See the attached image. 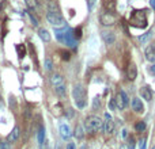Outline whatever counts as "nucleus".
<instances>
[{
	"mask_svg": "<svg viewBox=\"0 0 155 149\" xmlns=\"http://www.w3.org/2000/svg\"><path fill=\"white\" fill-rule=\"evenodd\" d=\"M63 44L69 46V48H76L78 46V39L74 37L72 34V30L71 29H65V33H64V38H63Z\"/></svg>",
	"mask_w": 155,
	"mask_h": 149,
	"instance_id": "nucleus-6",
	"label": "nucleus"
},
{
	"mask_svg": "<svg viewBox=\"0 0 155 149\" xmlns=\"http://www.w3.org/2000/svg\"><path fill=\"white\" fill-rule=\"evenodd\" d=\"M38 37L44 42H49V41H50V34H49V31H48V30H45V29H39L38 30Z\"/></svg>",
	"mask_w": 155,
	"mask_h": 149,
	"instance_id": "nucleus-19",
	"label": "nucleus"
},
{
	"mask_svg": "<svg viewBox=\"0 0 155 149\" xmlns=\"http://www.w3.org/2000/svg\"><path fill=\"white\" fill-rule=\"evenodd\" d=\"M87 6H88V11H91L93 7L95 6V0H87Z\"/></svg>",
	"mask_w": 155,
	"mask_h": 149,
	"instance_id": "nucleus-34",
	"label": "nucleus"
},
{
	"mask_svg": "<svg viewBox=\"0 0 155 149\" xmlns=\"http://www.w3.org/2000/svg\"><path fill=\"white\" fill-rule=\"evenodd\" d=\"M109 107H110V110H114V107H116V103H114V98L112 99V100H110Z\"/></svg>",
	"mask_w": 155,
	"mask_h": 149,
	"instance_id": "nucleus-37",
	"label": "nucleus"
},
{
	"mask_svg": "<svg viewBox=\"0 0 155 149\" xmlns=\"http://www.w3.org/2000/svg\"><path fill=\"white\" fill-rule=\"evenodd\" d=\"M139 149H145V138H142V140H140Z\"/></svg>",
	"mask_w": 155,
	"mask_h": 149,
	"instance_id": "nucleus-36",
	"label": "nucleus"
},
{
	"mask_svg": "<svg viewBox=\"0 0 155 149\" xmlns=\"http://www.w3.org/2000/svg\"><path fill=\"white\" fill-rule=\"evenodd\" d=\"M0 149H10V142L8 141H0Z\"/></svg>",
	"mask_w": 155,
	"mask_h": 149,
	"instance_id": "nucleus-33",
	"label": "nucleus"
},
{
	"mask_svg": "<svg viewBox=\"0 0 155 149\" xmlns=\"http://www.w3.org/2000/svg\"><path fill=\"white\" fill-rule=\"evenodd\" d=\"M114 103H116V107L118 108V110H124V108L128 106L129 103V99H128V95H126L125 91H118V94L116 95V98H114Z\"/></svg>",
	"mask_w": 155,
	"mask_h": 149,
	"instance_id": "nucleus-5",
	"label": "nucleus"
},
{
	"mask_svg": "<svg viewBox=\"0 0 155 149\" xmlns=\"http://www.w3.org/2000/svg\"><path fill=\"white\" fill-rule=\"evenodd\" d=\"M135 130L136 132H144L145 130V124L144 122H137V124L135 125Z\"/></svg>",
	"mask_w": 155,
	"mask_h": 149,
	"instance_id": "nucleus-27",
	"label": "nucleus"
},
{
	"mask_svg": "<svg viewBox=\"0 0 155 149\" xmlns=\"http://www.w3.org/2000/svg\"><path fill=\"white\" fill-rule=\"evenodd\" d=\"M27 15H29V18H30V20H31L33 26H38V20H37L36 16L33 15V12H27Z\"/></svg>",
	"mask_w": 155,
	"mask_h": 149,
	"instance_id": "nucleus-31",
	"label": "nucleus"
},
{
	"mask_svg": "<svg viewBox=\"0 0 155 149\" xmlns=\"http://www.w3.org/2000/svg\"><path fill=\"white\" fill-rule=\"evenodd\" d=\"M55 149H61V148H60V145H58V144H57V145L55 146Z\"/></svg>",
	"mask_w": 155,
	"mask_h": 149,
	"instance_id": "nucleus-43",
	"label": "nucleus"
},
{
	"mask_svg": "<svg viewBox=\"0 0 155 149\" xmlns=\"http://www.w3.org/2000/svg\"><path fill=\"white\" fill-rule=\"evenodd\" d=\"M126 136H128V130L124 129L123 130V138H126Z\"/></svg>",
	"mask_w": 155,
	"mask_h": 149,
	"instance_id": "nucleus-39",
	"label": "nucleus"
},
{
	"mask_svg": "<svg viewBox=\"0 0 155 149\" xmlns=\"http://www.w3.org/2000/svg\"><path fill=\"white\" fill-rule=\"evenodd\" d=\"M93 110H99V96L93 99Z\"/></svg>",
	"mask_w": 155,
	"mask_h": 149,
	"instance_id": "nucleus-29",
	"label": "nucleus"
},
{
	"mask_svg": "<svg viewBox=\"0 0 155 149\" xmlns=\"http://www.w3.org/2000/svg\"><path fill=\"white\" fill-rule=\"evenodd\" d=\"M140 95H142V98L145 99L147 102L152 100V92H151V89H150V87H143V88L140 89Z\"/></svg>",
	"mask_w": 155,
	"mask_h": 149,
	"instance_id": "nucleus-16",
	"label": "nucleus"
},
{
	"mask_svg": "<svg viewBox=\"0 0 155 149\" xmlns=\"http://www.w3.org/2000/svg\"><path fill=\"white\" fill-rule=\"evenodd\" d=\"M46 19H48V22L50 23L52 26H55V27H57V26L64 27L65 26V20L60 12H49L48 11V12H46Z\"/></svg>",
	"mask_w": 155,
	"mask_h": 149,
	"instance_id": "nucleus-4",
	"label": "nucleus"
},
{
	"mask_svg": "<svg viewBox=\"0 0 155 149\" xmlns=\"http://www.w3.org/2000/svg\"><path fill=\"white\" fill-rule=\"evenodd\" d=\"M151 149H155V145H154V146H152V148H151Z\"/></svg>",
	"mask_w": 155,
	"mask_h": 149,
	"instance_id": "nucleus-45",
	"label": "nucleus"
},
{
	"mask_svg": "<svg viewBox=\"0 0 155 149\" xmlns=\"http://www.w3.org/2000/svg\"><path fill=\"white\" fill-rule=\"evenodd\" d=\"M72 34H74V37H75L76 39L82 38V27H80V26H78L76 29L72 30Z\"/></svg>",
	"mask_w": 155,
	"mask_h": 149,
	"instance_id": "nucleus-26",
	"label": "nucleus"
},
{
	"mask_svg": "<svg viewBox=\"0 0 155 149\" xmlns=\"http://www.w3.org/2000/svg\"><path fill=\"white\" fill-rule=\"evenodd\" d=\"M114 22H116V18H114L113 12L105 11V12L101 15V23H102L103 26H112V25H114Z\"/></svg>",
	"mask_w": 155,
	"mask_h": 149,
	"instance_id": "nucleus-7",
	"label": "nucleus"
},
{
	"mask_svg": "<svg viewBox=\"0 0 155 149\" xmlns=\"http://www.w3.org/2000/svg\"><path fill=\"white\" fill-rule=\"evenodd\" d=\"M65 117L67 118H74L75 117V110L74 108H68L67 113H65Z\"/></svg>",
	"mask_w": 155,
	"mask_h": 149,
	"instance_id": "nucleus-32",
	"label": "nucleus"
},
{
	"mask_svg": "<svg viewBox=\"0 0 155 149\" xmlns=\"http://www.w3.org/2000/svg\"><path fill=\"white\" fill-rule=\"evenodd\" d=\"M60 54H61V58H63V60H65V61H68L69 58H71V53L67 52V50H61V52H60Z\"/></svg>",
	"mask_w": 155,
	"mask_h": 149,
	"instance_id": "nucleus-30",
	"label": "nucleus"
},
{
	"mask_svg": "<svg viewBox=\"0 0 155 149\" xmlns=\"http://www.w3.org/2000/svg\"><path fill=\"white\" fill-rule=\"evenodd\" d=\"M129 23L136 29H145L148 25L147 11L145 10H133L129 16Z\"/></svg>",
	"mask_w": 155,
	"mask_h": 149,
	"instance_id": "nucleus-1",
	"label": "nucleus"
},
{
	"mask_svg": "<svg viewBox=\"0 0 155 149\" xmlns=\"http://www.w3.org/2000/svg\"><path fill=\"white\" fill-rule=\"evenodd\" d=\"M83 136H84V127L82 125H78L76 129H75V137L80 140V138H83Z\"/></svg>",
	"mask_w": 155,
	"mask_h": 149,
	"instance_id": "nucleus-23",
	"label": "nucleus"
},
{
	"mask_svg": "<svg viewBox=\"0 0 155 149\" xmlns=\"http://www.w3.org/2000/svg\"><path fill=\"white\" fill-rule=\"evenodd\" d=\"M72 96L78 108H83L86 106V89L82 84H76L72 89Z\"/></svg>",
	"mask_w": 155,
	"mask_h": 149,
	"instance_id": "nucleus-2",
	"label": "nucleus"
},
{
	"mask_svg": "<svg viewBox=\"0 0 155 149\" xmlns=\"http://www.w3.org/2000/svg\"><path fill=\"white\" fill-rule=\"evenodd\" d=\"M44 68L45 71H52L53 69V63H52V58H45V63H44Z\"/></svg>",
	"mask_w": 155,
	"mask_h": 149,
	"instance_id": "nucleus-24",
	"label": "nucleus"
},
{
	"mask_svg": "<svg viewBox=\"0 0 155 149\" xmlns=\"http://www.w3.org/2000/svg\"><path fill=\"white\" fill-rule=\"evenodd\" d=\"M37 138H38V144L39 145H44L45 142V127L41 126L38 130V133H37Z\"/></svg>",
	"mask_w": 155,
	"mask_h": 149,
	"instance_id": "nucleus-20",
	"label": "nucleus"
},
{
	"mask_svg": "<svg viewBox=\"0 0 155 149\" xmlns=\"http://www.w3.org/2000/svg\"><path fill=\"white\" fill-rule=\"evenodd\" d=\"M151 38V33H145V34H143V35H140L139 37V41H140V44H145V42L148 41V39Z\"/></svg>",
	"mask_w": 155,
	"mask_h": 149,
	"instance_id": "nucleus-25",
	"label": "nucleus"
},
{
	"mask_svg": "<svg viewBox=\"0 0 155 149\" xmlns=\"http://www.w3.org/2000/svg\"><path fill=\"white\" fill-rule=\"evenodd\" d=\"M102 8L107 12H114L116 10V0H103Z\"/></svg>",
	"mask_w": 155,
	"mask_h": 149,
	"instance_id": "nucleus-13",
	"label": "nucleus"
},
{
	"mask_svg": "<svg viewBox=\"0 0 155 149\" xmlns=\"http://www.w3.org/2000/svg\"><path fill=\"white\" fill-rule=\"evenodd\" d=\"M150 4H151V7H152V10L155 11V0H150Z\"/></svg>",
	"mask_w": 155,
	"mask_h": 149,
	"instance_id": "nucleus-40",
	"label": "nucleus"
},
{
	"mask_svg": "<svg viewBox=\"0 0 155 149\" xmlns=\"http://www.w3.org/2000/svg\"><path fill=\"white\" fill-rule=\"evenodd\" d=\"M144 57H145V60L148 61V63H152V64L155 63V52L152 50L151 45L147 46V49L144 50Z\"/></svg>",
	"mask_w": 155,
	"mask_h": 149,
	"instance_id": "nucleus-14",
	"label": "nucleus"
},
{
	"mask_svg": "<svg viewBox=\"0 0 155 149\" xmlns=\"http://www.w3.org/2000/svg\"><path fill=\"white\" fill-rule=\"evenodd\" d=\"M129 149H135V145H133V141L129 142Z\"/></svg>",
	"mask_w": 155,
	"mask_h": 149,
	"instance_id": "nucleus-41",
	"label": "nucleus"
},
{
	"mask_svg": "<svg viewBox=\"0 0 155 149\" xmlns=\"http://www.w3.org/2000/svg\"><path fill=\"white\" fill-rule=\"evenodd\" d=\"M65 29H67V26H64L63 29H55V35H56V39L58 42H61L63 44V38H64V33H65Z\"/></svg>",
	"mask_w": 155,
	"mask_h": 149,
	"instance_id": "nucleus-21",
	"label": "nucleus"
},
{
	"mask_svg": "<svg viewBox=\"0 0 155 149\" xmlns=\"http://www.w3.org/2000/svg\"><path fill=\"white\" fill-rule=\"evenodd\" d=\"M136 76H137V68L133 63H129L128 68H126V77L129 80H135Z\"/></svg>",
	"mask_w": 155,
	"mask_h": 149,
	"instance_id": "nucleus-11",
	"label": "nucleus"
},
{
	"mask_svg": "<svg viewBox=\"0 0 155 149\" xmlns=\"http://www.w3.org/2000/svg\"><path fill=\"white\" fill-rule=\"evenodd\" d=\"M80 149H87V148H86V145H83V146H82Z\"/></svg>",
	"mask_w": 155,
	"mask_h": 149,
	"instance_id": "nucleus-44",
	"label": "nucleus"
},
{
	"mask_svg": "<svg viewBox=\"0 0 155 149\" xmlns=\"http://www.w3.org/2000/svg\"><path fill=\"white\" fill-rule=\"evenodd\" d=\"M151 48H152V50H154V52H155V42H154V44H152V45H151Z\"/></svg>",
	"mask_w": 155,
	"mask_h": 149,
	"instance_id": "nucleus-42",
	"label": "nucleus"
},
{
	"mask_svg": "<svg viewBox=\"0 0 155 149\" xmlns=\"http://www.w3.org/2000/svg\"><path fill=\"white\" fill-rule=\"evenodd\" d=\"M26 4H27V7H29L30 10H36L37 8V3H36V0H25Z\"/></svg>",
	"mask_w": 155,
	"mask_h": 149,
	"instance_id": "nucleus-28",
	"label": "nucleus"
},
{
	"mask_svg": "<svg viewBox=\"0 0 155 149\" xmlns=\"http://www.w3.org/2000/svg\"><path fill=\"white\" fill-rule=\"evenodd\" d=\"M150 72H151V73H152V75H154V76H155V63H154V64H152L151 67H150Z\"/></svg>",
	"mask_w": 155,
	"mask_h": 149,
	"instance_id": "nucleus-38",
	"label": "nucleus"
},
{
	"mask_svg": "<svg viewBox=\"0 0 155 149\" xmlns=\"http://www.w3.org/2000/svg\"><path fill=\"white\" fill-rule=\"evenodd\" d=\"M105 118H106V122L103 124V127L102 129L106 132L107 134L110 133H113V130H114V124H113V121L110 119V115L109 114H105Z\"/></svg>",
	"mask_w": 155,
	"mask_h": 149,
	"instance_id": "nucleus-12",
	"label": "nucleus"
},
{
	"mask_svg": "<svg viewBox=\"0 0 155 149\" xmlns=\"http://www.w3.org/2000/svg\"><path fill=\"white\" fill-rule=\"evenodd\" d=\"M15 49H16V52H18L19 58L22 60V58L26 56V46H25V45H22V44H19V45H16V46H15Z\"/></svg>",
	"mask_w": 155,
	"mask_h": 149,
	"instance_id": "nucleus-22",
	"label": "nucleus"
},
{
	"mask_svg": "<svg viewBox=\"0 0 155 149\" xmlns=\"http://www.w3.org/2000/svg\"><path fill=\"white\" fill-rule=\"evenodd\" d=\"M19 134H20L19 127L15 126V127L12 129V132H11V133L8 134V137H7V141H8V142H15L16 140L19 138Z\"/></svg>",
	"mask_w": 155,
	"mask_h": 149,
	"instance_id": "nucleus-15",
	"label": "nucleus"
},
{
	"mask_svg": "<svg viewBox=\"0 0 155 149\" xmlns=\"http://www.w3.org/2000/svg\"><path fill=\"white\" fill-rule=\"evenodd\" d=\"M67 149H76V144H75L74 141H69V142L67 144Z\"/></svg>",
	"mask_w": 155,
	"mask_h": 149,
	"instance_id": "nucleus-35",
	"label": "nucleus"
},
{
	"mask_svg": "<svg viewBox=\"0 0 155 149\" xmlns=\"http://www.w3.org/2000/svg\"><path fill=\"white\" fill-rule=\"evenodd\" d=\"M50 83H52V86L56 87V86H60V84H64V77L61 76V75H53V76L50 77Z\"/></svg>",
	"mask_w": 155,
	"mask_h": 149,
	"instance_id": "nucleus-17",
	"label": "nucleus"
},
{
	"mask_svg": "<svg viewBox=\"0 0 155 149\" xmlns=\"http://www.w3.org/2000/svg\"><path fill=\"white\" fill-rule=\"evenodd\" d=\"M84 127L87 130L88 133H97L99 130H102L103 127V122L99 117L97 115H93V117H88L84 122Z\"/></svg>",
	"mask_w": 155,
	"mask_h": 149,
	"instance_id": "nucleus-3",
	"label": "nucleus"
},
{
	"mask_svg": "<svg viewBox=\"0 0 155 149\" xmlns=\"http://www.w3.org/2000/svg\"><path fill=\"white\" fill-rule=\"evenodd\" d=\"M58 130H60V136H61L63 140H69L71 138V127L68 126L67 124H61L60 125V127H58Z\"/></svg>",
	"mask_w": 155,
	"mask_h": 149,
	"instance_id": "nucleus-10",
	"label": "nucleus"
},
{
	"mask_svg": "<svg viewBox=\"0 0 155 149\" xmlns=\"http://www.w3.org/2000/svg\"><path fill=\"white\" fill-rule=\"evenodd\" d=\"M131 107H132V110L135 113H139V114H142L143 111H144V106H143L142 100L139 98H136V96L131 100Z\"/></svg>",
	"mask_w": 155,
	"mask_h": 149,
	"instance_id": "nucleus-9",
	"label": "nucleus"
},
{
	"mask_svg": "<svg viewBox=\"0 0 155 149\" xmlns=\"http://www.w3.org/2000/svg\"><path fill=\"white\" fill-rule=\"evenodd\" d=\"M55 92H56V95L60 96V98H65V95H67V89H65V86H64V84L56 86V87H55Z\"/></svg>",
	"mask_w": 155,
	"mask_h": 149,
	"instance_id": "nucleus-18",
	"label": "nucleus"
},
{
	"mask_svg": "<svg viewBox=\"0 0 155 149\" xmlns=\"http://www.w3.org/2000/svg\"><path fill=\"white\" fill-rule=\"evenodd\" d=\"M102 39L106 45H112V44H114V41H116V34H114L113 31H110V30H103L102 31Z\"/></svg>",
	"mask_w": 155,
	"mask_h": 149,
	"instance_id": "nucleus-8",
	"label": "nucleus"
}]
</instances>
